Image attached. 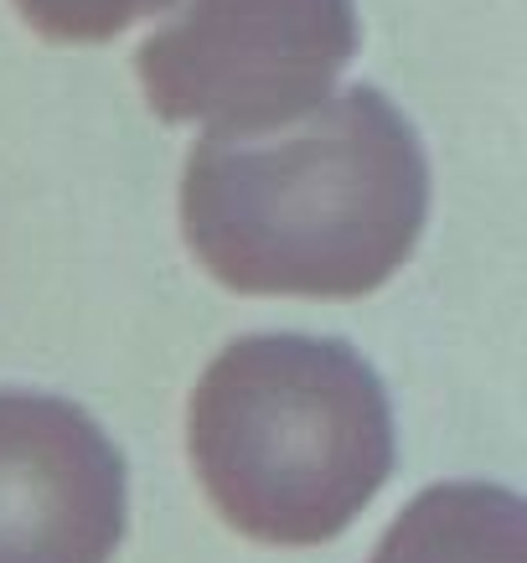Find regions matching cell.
<instances>
[{
    "label": "cell",
    "mask_w": 527,
    "mask_h": 563,
    "mask_svg": "<svg viewBox=\"0 0 527 563\" xmlns=\"http://www.w3.org/2000/svg\"><path fill=\"white\" fill-rule=\"evenodd\" d=\"M425 218V145L362 84L264 135H207L182 176L191 254L239 295H373L404 269Z\"/></svg>",
    "instance_id": "cell-1"
},
{
    "label": "cell",
    "mask_w": 527,
    "mask_h": 563,
    "mask_svg": "<svg viewBox=\"0 0 527 563\" xmlns=\"http://www.w3.org/2000/svg\"><path fill=\"white\" fill-rule=\"evenodd\" d=\"M187 450L228 528L331 543L393 476L388 388L337 336H243L191 388Z\"/></svg>",
    "instance_id": "cell-2"
},
{
    "label": "cell",
    "mask_w": 527,
    "mask_h": 563,
    "mask_svg": "<svg viewBox=\"0 0 527 563\" xmlns=\"http://www.w3.org/2000/svg\"><path fill=\"white\" fill-rule=\"evenodd\" d=\"M352 52V0H187L135 68L161 120L264 135L331 99Z\"/></svg>",
    "instance_id": "cell-3"
},
{
    "label": "cell",
    "mask_w": 527,
    "mask_h": 563,
    "mask_svg": "<svg viewBox=\"0 0 527 563\" xmlns=\"http://www.w3.org/2000/svg\"><path fill=\"white\" fill-rule=\"evenodd\" d=\"M124 461L78 404L0 388V563H109Z\"/></svg>",
    "instance_id": "cell-4"
},
{
    "label": "cell",
    "mask_w": 527,
    "mask_h": 563,
    "mask_svg": "<svg viewBox=\"0 0 527 563\" xmlns=\"http://www.w3.org/2000/svg\"><path fill=\"white\" fill-rule=\"evenodd\" d=\"M373 563H527V496L486 481L429 486L393 517Z\"/></svg>",
    "instance_id": "cell-5"
},
{
    "label": "cell",
    "mask_w": 527,
    "mask_h": 563,
    "mask_svg": "<svg viewBox=\"0 0 527 563\" xmlns=\"http://www.w3.org/2000/svg\"><path fill=\"white\" fill-rule=\"evenodd\" d=\"M166 5L171 0H17L26 26L52 42H109Z\"/></svg>",
    "instance_id": "cell-6"
}]
</instances>
